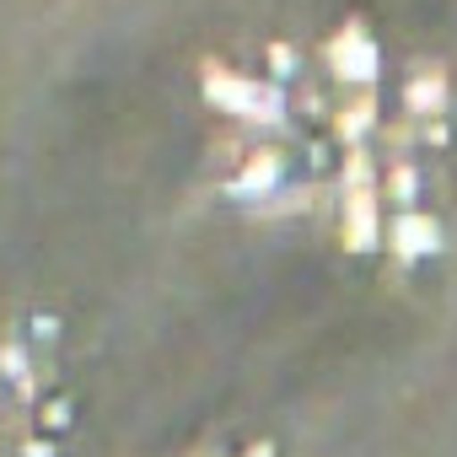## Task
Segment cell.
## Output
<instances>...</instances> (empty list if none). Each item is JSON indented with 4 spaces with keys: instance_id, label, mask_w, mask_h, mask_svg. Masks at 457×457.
<instances>
[{
    "instance_id": "1",
    "label": "cell",
    "mask_w": 457,
    "mask_h": 457,
    "mask_svg": "<svg viewBox=\"0 0 457 457\" xmlns=\"http://www.w3.org/2000/svg\"><path fill=\"white\" fill-rule=\"evenodd\" d=\"M210 97L237 113V119H270L280 108V92L264 87V81H248V76H232V71H210Z\"/></svg>"
},
{
    "instance_id": "2",
    "label": "cell",
    "mask_w": 457,
    "mask_h": 457,
    "mask_svg": "<svg viewBox=\"0 0 457 457\" xmlns=\"http://www.w3.org/2000/svg\"><path fill=\"white\" fill-rule=\"evenodd\" d=\"M334 65H339L345 81H366L377 71V49L366 44L361 28H345V38H334Z\"/></svg>"
}]
</instances>
